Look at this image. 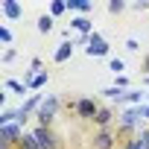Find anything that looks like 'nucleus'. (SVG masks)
Segmentation results:
<instances>
[{
    "instance_id": "nucleus-1",
    "label": "nucleus",
    "mask_w": 149,
    "mask_h": 149,
    "mask_svg": "<svg viewBox=\"0 0 149 149\" xmlns=\"http://www.w3.org/2000/svg\"><path fill=\"white\" fill-rule=\"evenodd\" d=\"M140 123H143V117H140V105H134V108H126V111L120 114L117 129L126 132V134L132 137V134H140Z\"/></svg>"
},
{
    "instance_id": "nucleus-2",
    "label": "nucleus",
    "mask_w": 149,
    "mask_h": 149,
    "mask_svg": "<svg viewBox=\"0 0 149 149\" xmlns=\"http://www.w3.org/2000/svg\"><path fill=\"white\" fill-rule=\"evenodd\" d=\"M73 114H76L79 120H97V114H100V102L94 100V97H79V100H73Z\"/></svg>"
},
{
    "instance_id": "nucleus-3",
    "label": "nucleus",
    "mask_w": 149,
    "mask_h": 149,
    "mask_svg": "<svg viewBox=\"0 0 149 149\" xmlns=\"http://www.w3.org/2000/svg\"><path fill=\"white\" fill-rule=\"evenodd\" d=\"M32 137L38 140L41 149H61V137L56 134L53 126H32Z\"/></svg>"
},
{
    "instance_id": "nucleus-4",
    "label": "nucleus",
    "mask_w": 149,
    "mask_h": 149,
    "mask_svg": "<svg viewBox=\"0 0 149 149\" xmlns=\"http://www.w3.org/2000/svg\"><path fill=\"white\" fill-rule=\"evenodd\" d=\"M58 105H61V100L56 97V94H50L44 102H41V108H38V126H53V120H56V114H58Z\"/></svg>"
},
{
    "instance_id": "nucleus-5",
    "label": "nucleus",
    "mask_w": 149,
    "mask_h": 149,
    "mask_svg": "<svg viewBox=\"0 0 149 149\" xmlns=\"http://www.w3.org/2000/svg\"><path fill=\"white\" fill-rule=\"evenodd\" d=\"M85 53H88L91 58H94V56H97V58H105V56H111V47H108V41H105L100 32H94V35L88 38V47H85Z\"/></svg>"
},
{
    "instance_id": "nucleus-6",
    "label": "nucleus",
    "mask_w": 149,
    "mask_h": 149,
    "mask_svg": "<svg viewBox=\"0 0 149 149\" xmlns=\"http://www.w3.org/2000/svg\"><path fill=\"white\" fill-rule=\"evenodd\" d=\"M21 137H24V126H21V123L0 126V143H6V146H18Z\"/></svg>"
},
{
    "instance_id": "nucleus-7",
    "label": "nucleus",
    "mask_w": 149,
    "mask_h": 149,
    "mask_svg": "<svg viewBox=\"0 0 149 149\" xmlns=\"http://www.w3.org/2000/svg\"><path fill=\"white\" fill-rule=\"evenodd\" d=\"M114 143H117V134L111 129H100L91 137V149H114Z\"/></svg>"
},
{
    "instance_id": "nucleus-8",
    "label": "nucleus",
    "mask_w": 149,
    "mask_h": 149,
    "mask_svg": "<svg viewBox=\"0 0 149 149\" xmlns=\"http://www.w3.org/2000/svg\"><path fill=\"white\" fill-rule=\"evenodd\" d=\"M70 29H76L82 38H88V35H94L97 29H94V24L88 21V15H76V18H70Z\"/></svg>"
},
{
    "instance_id": "nucleus-9",
    "label": "nucleus",
    "mask_w": 149,
    "mask_h": 149,
    "mask_svg": "<svg viewBox=\"0 0 149 149\" xmlns=\"http://www.w3.org/2000/svg\"><path fill=\"white\" fill-rule=\"evenodd\" d=\"M0 12H3L9 21H21L24 18V6L18 0H0Z\"/></svg>"
},
{
    "instance_id": "nucleus-10",
    "label": "nucleus",
    "mask_w": 149,
    "mask_h": 149,
    "mask_svg": "<svg viewBox=\"0 0 149 149\" xmlns=\"http://www.w3.org/2000/svg\"><path fill=\"white\" fill-rule=\"evenodd\" d=\"M70 58H73V41L58 44V50L53 53V61H56V64H64V61H70Z\"/></svg>"
},
{
    "instance_id": "nucleus-11",
    "label": "nucleus",
    "mask_w": 149,
    "mask_h": 149,
    "mask_svg": "<svg viewBox=\"0 0 149 149\" xmlns=\"http://www.w3.org/2000/svg\"><path fill=\"white\" fill-rule=\"evenodd\" d=\"M114 120H117V114H114V108H108V105H102L94 123H97L100 129H111V123H114Z\"/></svg>"
},
{
    "instance_id": "nucleus-12",
    "label": "nucleus",
    "mask_w": 149,
    "mask_h": 149,
    "mask_svg": "<svg viewBox=\"0 0 149 149\" xmlns=\"http://www.w3.org/2000/svg\"><path fill=\"white\" fill-rule=\"evenodd\" d=\"M94 9L91 0H67V12H79V15H88Z\"/></svg>"
},
{
    "instance_id": "nucleus-13",
    "label": "nucleus",
    "mask_w": 149,
    "mask_h": 149,
    "mask_svg": "<svg viewBox=\"0 0 149 149\" xmlns=\"http://www.w3.org/2000/svg\"><path fill=\"white\" fill-rule=\"evenodd\" d=\"M53 24H56V18H53V15H41V18H38V32H41V35L53 32Z\"/></svg>"
},
{
    "instance_id": "nucleus-14",
    "label": "nucleus",
    "mask_w": 149,
    "mask_h": 149,
    "mask_svg": "<svg viewBox=\"0 0 149 149\" xmlns=\"http://www.w3.org/2000/svg\"><path fill=\"white\" fill-rule=\"evenodd\" d=\"M47 82H50V73H47V70H41V73H38V76H35L26 88H29V91H38V88H44Z\"/></svg>"
},
{
    "instance_id": "nucleus-15",
    "label": "nucleus",
    "mask_w": 149,
    "mask_h": 149,
    "mask_svg": "<svg viewBox=\"0 0 149 149\" xmlns=\"http://www.w3.org/2000/svg\"><path fill=\"white\" fill-rule=\"evenodd\" d=\"M123 102H129L132 108H134V105H143V91H126Z\"/></svg>"
},
{
    "instance_id": "nucleus-16",
    "label": "nucleus",
    "mask_w": 149,
    "mask_h": 149,
    "mask_svg": "<svg viewBox=\"0 0 149 149\" xmlns=\"http://www.w3.org/2000/svg\"><path fill=\"white\" fill-rule=\"evenodd\" d=\"M18 149H41V146H38V140L32 137V132H26V134L21 137V143H18Z\"/></svg>"
},
{
    "instance_id": "nucleus-17",
    "label": "nucleus",
    "mask_w": 149,
    "mask_h": 149,
    "mask_svg": "<svg viewBox=\"0 0 149 149\" xmlns=\"http://www.w3.org/2000/svg\"><path fill=\"white\" fill-rule=\"evenodd\" d=\"M64 12H67V0H53V3H50V15L53 18H58Z\"/></svg>"
},
{
    "instance_id": "nucleus-18",
    "label": "nucleus",
    "mask_w": 149,
    "mask_h": 149,
    "mask_svg": "<svg viewBox=\"0 0 149 149\" xmlns=\"http://www.w3.org/2000/svg\"><path fill=\"white\" fill-rule=\"evenodd\" d=\"M6 88H9V91H15V94H21V97L29 91V88H26V82H18V79H6Z\"/></svg>"
},
{
    "instance_id": "nucleus-19",
    "label": "nucleus",
    "mask_w": 149,
    "mask_h": 149,
    "mask_svg": "<svg viewBox=\"0 0 149 149\" xmlns=\"http://www.w3.org/2000/svg\"><path fill=\"white\" fill-rule=\"evenodd\" d=\"M123 149H143V140H140V134H132V137H126V140H123Z\"/></svg>"
},
{
    "instance_id": "nucleus-20",
    "label": "nucleus",
    "mask_w": 149,
    "mask_h": 149,
    "mask_svg": "<svg viewBox=\"0 0 149 149\" xmlns=\"http://www.w3.org/2000/svg\"><path fill=\"white\" fill-rule=\"evenodd\" d=\"M108 70H111V73H117V76H123V70H126L123 58H111V61H108Z\"/></svg>"
},
{
    "instance_id": "nucleus-21",
    "label": "nucleus",
    "mask_w": 149,
    "mask_h": 149,
    "mask_svg": "<svg viewBox=\"0 0 149 149\" xmlns=\"http://www.w3.org/2000/svg\"><path fill=\"white\" fill-rule=\"evenodd\" d=\"M108 12H111V15L126 12V0H111V3H108Z\"/></svg>"
},
{
    "instance_id": "nucleus-22",
    "label": "nucleus",
    "mask_w": 149,
    "mask_h": 149,
    "mask_svg": "<svg viewBox=\"0 0 149 149\" xmlns=\"http://www.w3.org/2000/svg\"><path fill=\"white\" fill-rule=\"evenodd\" d=\"M0 41H3V44H12V32H9V26H3V24H0Z\"/></svg>"
},
{
    "instance_id": "nucleus-23",
    "label": "nucleus",
    "mask_w": 149,
    "mask_h": 149,
    "mask_svg": "<svg viewBox=\"0 0 149 149\" xmlns=\"http://www.w3.org/2000/svg\"><path fill=\"white\" fill-rule=\"evenodd\" d=\"M15 58H18L15 50H6V53H3V64H9V61H15Z\"/></svg>"
},
{
    "instance_id": "nucleus-24",
    "label": "nucleus",
    "mask_w": 149,
    "mask_h": 149,
    "mask_svg": "<svg viewBox=\"0 0 149 149\" xmlns=\"http://www.w3.org/2000/svg\"><path fill=\"white\" fill-rule=\"evenodd\" d=\"M126 50H132V53H134V50H140V44H137V38H129V41H126Z\"/></svg>"
},
{
    "instance_id": "nucleus-25",
    "label": "nucleus",
    "mask_w": 149,
    "mask_h": 149,
    "mask_svg": "<svg viewBox=\"0 0 149 149\" xmlns=\"http://www.w3.org/2000/svg\"><path fill=\"white\" fill-rule=\"evenodd\" d=\"M140 70H143V73H146V76H149V53L143 56V61H140Z\"/></svg>"
},
{
    "instance_id": "nucleus-26",
    "label": "nucleus",
    "mask_w": 149,
    "mask_h": 149,
    "mask_svg": "<svg viewBox=\"0 0 149 149\" xmlns=\"http://www.w3.org/2000/svg\"><path fill=\"white\" fill-rule=\"evenodd\" d=\"M114 85H117V88H123V91H126V85H129V79H126V76H117V82H114Z\"/></svg>"
},
{
    "instance_id": "nucleus-27",
    "label": "nucleus",
    "mask_w": 149,
    "mask_h": 149,
    "mask_svg": "<svg viewBox=\"0 0 149 149\" xmlns=\"http://www.w3.org/2000/svg\"><path fill=\"white\" fill-rule=\"evenodd\" d=\"M140 117H143V120H149V105H140Z\"/></svg>"
}]
</instances>
